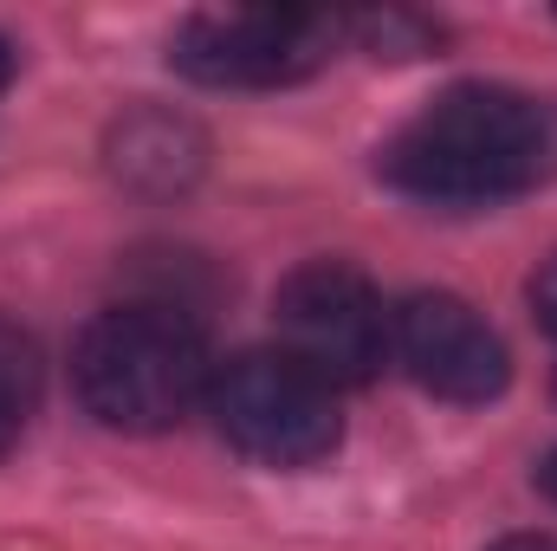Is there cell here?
<instances>
[{
    "mask_svg": "<svg viewBox=\"0 0 557 551\" xmlns=\"http://www.w3.org/2000/svg\"><path fill=\"white\" fill-rule=\"evenodd\" d=\"M557 162L552 111L512 85H447L383 143L376 175L434 208H486L532 188Z\"/></svg>",
    "mask_w": 557,
    "mask_h": 551,
    "instance_id": "6da1fadb",
    "label": "cell"
},
{
    "mask_svg": "<svg viewBox=\"0 0 557 551\" xmlns=\"http://www.w3.org/2000/svg\"><path fill=\"white\" fill-rule=\"evenodd\" d=\"M208 344L169 305L98 311L72 344V390L104 428L162 434L195 403H208Z\"/></svg>",
    "mask_w": 557,
    "mask_h": 551,
    "instance_id": "7a4b0ae2",
    "label": "cell"
},
{
    "mask_svg": "<svg viewBox=\"0 0 557 551\" xmlns=\"http://www.w3.org/2000/svg\"><path fill=\"white\" fill-rule=\"evenodd\" d=\"M208 409L221 421V434L260 461V467H318L344 421H337V396L331 383H318L305 364H292L285 351H240L227 364H214L208 377Z\"/></svg>",
    "mask_w": 557,
    "mask_h": 551,
    "instance_id": "3957f363",
    "label": "cell"
},
{
    "mask_svg": "<svg viewBox=\"0 0 557 551\" xmlns=\"http://www.w3.org/2000/svg\"><path fill=\"white\" fill-rule=\"evenodd\" d=\"M337 46L331 13H298V7H221V13H188L169 39V65L195 85L214 91H273L311 78Z\"/></svg>",
    "mask_w": 557,
    "mask_h": 551,
    "instance_id": "277c9868",
    "label": "cell"
},
{
    "mask_svg": "<svg viewBox=\"0 0 557 551\" xmlns=\"http://www.w3.org/2000/svg\"><path fill=\"white\" fill-rule=\"evenodd\" d=\"M278 351L305 364L318 383H370L389 357V311L376 285L344 260H305L273 292Z\"/></svg>",
    "mask_w": 557,
    "mask_h": 551,
    "instance_id": "5b68a950",
    "label": "cell"
},
{
    "mask_svg": "<svg viewBox=\"0 0 557 551\" xmlns=\"http://www.w3.org/2000/svg\"><path fill=\"white\" fill-rule=\"evenodd\" d=\"M389 351L441 403H493L512 383L499 331L454 292H409L389 311Z\"/></svg>",
    "mask_w": 557,
    "mask_h": 551,
    "instance_id": "8992f818",
    "label": "cell"
},
{
    "mask_svg": "<svg viewBox=\"0 0 557 551\" xmlns=\"http://www.w3.org/2000/svg\"><path fill=\"white\" fill-rule=\"evenodd\" d=\"M104 162L124 188L137 195H182L195 188V175L208 169V137L182 118V111H124L104 137Z\"/></svg>",
    "mask_w": 557,
    "mask_h": 551,
    "instance_id": "52a82bcc",
    "label": "cell"
},
{
    "mask_svg": "<svg viewBox=\"0 0 557 551\" xmlns=\"http://www.w3.org/2000/svg\"><path fill=\"white\" fill-rule=\"evenodd\" d=\"M26 390H33V357H26V344H13V338L0 331V454H7L13 434H20Z\"/></svg>",
    "mask_w": 557,
    "mask_h": 551,
    "instance_id": "ba28073f",
    "label": "cell"
},
{
    "mask_svg": "<svg viewBox=\"0 0 557 551\" xmlns=\"http://www.w3.org/2000/svg\"><path fill=\"white\" fill-rule=\"evenodd\" d=\"M532 311H539V325L557 338V254L539 267V279H532Z\"/></svg>",
    "mask_w": 557,
    "mask_h": 551,
    "instance_id": "9c48e42d",
    "label": "cell"
},
{
    "mask_svg": "<svg viewBox=\"0 0 557 551\" xmlns=\"http://www.w3.org/2000/svg\"><path fill=\"white\" fill-rule=\"evenodd\" d=\"M486 551H557V539H545V532H512V539H499V546Z\"/></svg>",
    "mask_w": 557,
    "mask_h": 551,
    "instance_id": "30bf717a",
    "label": "cell"
},
{
    "mask_svg": "<svg viewBox=\"0 0 557 551\" xmlns=\"http://www.w3.org/2000/svg\"><path fill=\"white\" fill-rule=\"evenodd\" d=\"M539 487H545V500H557V448L539 461Z\"/></svg>",
    "mask_w": 557,
    "mask_h": 551,
    "instance_id": "8fae6325",
    "label": "cell"
},
{
    "mask_svg": "<svg viewBox=\"0 0 557 551\" xmlns=\"http://www.w3.org/2000/svg\"><path fill=\"white\" fill-rule=\"evenodd\" d=\"M13 78V52H7V39H0V85Z\"/></svg>",
    "mask_w": 557,
    "mask_h": 551,
    "instance_id": "7c38bea8",
    "label": "cell"
},
{
    "mask_svg": "<svg viewBox=\"0 0 557 551\" xmlns=\"http://www.w3.org/2000/svg\"><path fill=\"white\" fill-rule=\"evenodd\" d=\"M552 396H557V383H552Z\"/></svg>",
    "mask_w": 557,
    "mask_h": 551,
    "instance_id": "4fadbf2b",
    "label": "cell"
}]
</instances>
